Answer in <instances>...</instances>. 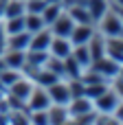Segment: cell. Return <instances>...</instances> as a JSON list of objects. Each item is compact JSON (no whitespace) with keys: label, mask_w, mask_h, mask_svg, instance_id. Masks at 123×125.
<instances>
[{"label":"cell","mask_w":123,"mask_h":125,"mask_svg":"<svg viewBox=\"0 0 123 125\" xmlns=\"http://www.w3.org/2000/svg\"><path fill=\"white\" fill-rule=\"evenodd\" d=\"M97 31L103 35V37H117V35H123V20H121V13L114 11L112 7L95 22Z\"/></svg>","instance_id":"obj_1"},{"label":"cell","mask_w":123,"mask_h":125,"mask_svg":"<svg viewBox=\"0 0 123 125\" xmlns=\"http://www.w3.org/2000/svg\"><path fill=\"white\" fill-rule=\"evenodd\" d=\"M119 99H121V97H119V94L108 86L99 97H95V99H92V105H95V110H97L99 114H112V110L117 108Z\"/></svg>","instance_id":"obj_2"},{"label":"cell","mask_w":123,"mask_h":125,"mask_svg":"<svg viewBox=\"0 0 123 125\" xmlns=\"http://www.w3.org/2000/svg\"><path fill=\"white\" fill-rule=\"evenodd\" d=\"M46 90H48L51 103L68 105V101L73 99V97H70V88H68V79H57V81H55V83H51Z\"/></svg>","instance_id":"obj_3"},{"label":"cell","mask_w":123,"mask_h":125,"mask_svg":"<svg viewBox=\"0 0 123 125\" xmlns=\"http://www.w3.org/2000/svg\"><path fill=\"white\" fill-rule=\"evenodd\" d=\"M90 66H92L99 75H103L108 81H112V79L119 75V70H121V64H119V62H114V59H112V57H108V55H103V57L95 59Z\"/></svg>","instance_id":"obj_4"},{"label":"cell","mask_w":123,"mask_h":125,"mask_svg":"<svg viewBox=\"0 0 123 125\" xmlns=\"http://www.w3.org/2000/svg\"><path fill=\"white\" fill-rule=\"evenodd\" d=\"M73 26H75V22H73V18L68 15V11L64 9L51 24H48V29H51V33L53 35H59V37H70V31H73Z\"/></svg>","instance_id":"obj_5"},{"label":"cell","mask_w":123,"mask_h":125,"mask_svg":"<svg viewBox=\"0 0 123 125\" xmlns=\"http://www.w3.org/2000/svg\"><path fill=\"white\" fill-rule=\"evenodd\" d=\"M48 105H51L48 90L42 88V86H35L33 92H31L29 99H26V110H48Z\"/></svg>","instance_id":"obj_6"},{"label":"cell","mask_w":123,"mask_h":125,"mask_svg":"<svg viewBox=\"0 0 123 125\" xmlns=\"http://www.w3.org/2000/svg\"><path fill=\"white\" fill-rule=\"evenodd\" d=\"M95 31H97V26H95L92 22H90V24H75L68 40H70L73 46H77V44H88V40L95 35Z\"/></svg>","instance_id":"obj_7"},{"label":"cell","mask_w":123,"mask_h":125,"mask_svg":"<svg viewBox=\"0 0 123 125\" xmlns=\"http://www.w3.org/2000/svg\"><path fill=\"white\" fill-rule=\"evenodd\" d=\"M51 40H53V33H51V29H48V26H44V29H40V31L31 33L29 48H33V51H48Z\"/></svg>","instance_id":"obj_8"},{"label":"cell","mask_w":123,"mask_h":125,"mask_svg":"<svg viewBox=\"0 0 123 125\" xmlns=\"http://www.w3.org/2000/svg\"><path fill=\"white\" fill-rule=\"evenodd\" d=\"M2 62L7 68H15V70H22L24 64H26V51H15V48H4L2 53Z\"/></svg>","instance_id":"obj_9"},{"label":"cell","mask_w":123,"mask_h":125,"mask_svg":"<svg viewBox=\"0 0 123 125\" xmlns=\"http://www.w3.org/2000/svg\"><path fill=\"white\" fill-rule=\"evenodd\" d=\"M70 51H73V44H70V40H68V37L53 35V40H51V46H48V53H51L53 57H59V59H64V57H68V55H70Z\"/></svg>","instance_id":"obj_10"},{"label":"cell","mask_w":123,"mask_h":125,"mask_svg":"<svg viewBox=\"0 0 123 125\" xmlns=\"http://www.w3.org/2000/svg\"><path fill=\"white\" fill-rule=\"evenodd\" d=\"M70 123V114L66 105L59 103H51L48 105V125H66Z\"/></svg>","instance_id":"obj_11"},{"label":"cell","mask_w":123,"mask_h":125,"mask_svg":"<svg viewBox=\"0 0 123 125\" xmlns=\"http://www.w3.org/2000/svg\"><path fill=\"white\" fill-rule=\"evenodd\" d=\"M64 9L68 11V15L73 18L75 24H90V22H92L90 13H88V9H86V4H77V2H73V4H66ZM92 24H95V22H92Z\"/></svg>","instance_id":"obj_12"},{"label":"cell","mask_w":123,"mask_h":125,"mask_svg":"<svg viewBox=\"0 0 123 125\" xmlns=\"http://www.w3.org/2000/svg\"><path fill=\"white\" fill-rule=\"evenodd\" d=\"M106 55L112 57L114 62H119L123 66V35L106 37Z\"/></svg>","instance_id":"obj_13"},{"label":"cell","mask_w":123,"mask_h":125,"mask_svg":"<svg viewBox=\"0 0 123 125\" xmlns=\"http://www.w3.org/2000/svg\"><path fill=\"white\" fill-rule=\"evenodd\" d=\"M29 42H31V33L29 31H20V33H13V35L4 37V46L7 48H15V51H26Z\"/></svg>","instance_id":"obj_14"},{"label":"cell","mask_w":123,"mask_h":125,"mask_svg":"<svg viewBox=\"0 0 123 125\" xmlns=\"http://www.w3.org/2000/svg\"><path fill=\"white\" fill-rule=\"evenodd\" d=\"M33 83L35 86H42V88H48L51 83H55L57 79H64V77H59V75H55L53 70H48L46 66H42V68H37L35 73H33Z\"/></svg>","instance_id":"obj_15"},{"label":"cell","mask_w":123,"mask_h":125,"mask_svg":"<svg viewBox=\"0 0 123 125\" xmlns=\"http://www.w3.org/2000/svg\"><path fill=\"white\" fill-rule=\"evenodd\" d=\"M88 51H90V57H92V62L106 55V37H103L99 31H95V35L88 40Z\"/></svg>","instance_id":"obj_16"},{"label":"cell","mask_w":123,"mask_h":125,"mask_svg":"<svg viewBox=\"0 0 123 125\" xmlns=\"http://www.w3.org/2000/svg\"><path fill=\"white\" fill-rule=\"evenodd\" d=\"M70 57L81 66V68H88L90 64H92V57H90V51H88V44H77V46H73V51H70Z\"/></svg>","instance_id":"obj_17"},{"label":"cell","mask_w":123,"mask_h":125,"mask_svg":"<svg viewBox=\"0 0 123 125\" xmlns=\"http://www.w3.org/2000/svg\"><path fill=\"white\" fill-rule=\"evenodd\" d=\"M48 59V51H33V48H26V64L29 68H42Z\"/></svg>","instance_id":"obj_18"},{"label":"cell","mask_w":123,"mask_h":125,"mask_svg":"<svg viewBox=\"0 0 123 125\" xmlns=\"http://www.w3.org/2000/svg\"><path fill=\"white\" fill-rule=\"evenodd\" d=\"M86 9H88L92 22H97V20L110 9V4H108V0H88V2H86Z\"/></svg>","instance_id":"obj_19"},{"label":"cell","mask_w":123,"mask_h":125,"mask_svg":"<svg viewBox=\"0 0 123 125\" xmlns=\"http://www.w3.org/2000/svg\"><path fill=\"white\" fill-rule=\"evenodd\" d=\"M2 24H4V35H13V33L26 31V29H24V15H15V18H2Z\"/></svg>","instance_id":"obj_20"},{"label":"cell","mask_w":123,"mask_h":125,"mask_svg":"<svg viewBox=\"0 0 123 125\" xmlns=\"http://www.w3.org/2000/svg\"><path fill=\"white\" fill-rule=\"evenodd\" d=\"M62 11H64V4H62V2H46V7L42 9V20H44V24L48 26Z\"/></svg>","instance_id":"obj_21"},{"label":"cell","mask_w":123,"mask_h":125,"mask_svg":"<svg viewBox=\"0 0 123 125\" xmlns=\"http://www.w3.org/2000/svg\"><path fill=\"white\" fill-rule=\"evenodd\" d=\"M44 20H42V13H24V29L29 33H35L40 29H44Z\"/></svg>","instance_id":"obj_22"},{"label":"cell","mask_w":123,"mask_h":125,"mask_svg":"<svg viewBox=\"0 0 123 125\" xmlns=\"http://www.w3.org/2000/svg\"><path fill=\"white\" fill-rule=\"evenodd\" d=\"M24 13H26L24 0H7V4H4V18H15V15H24Z\"/></svg>","instance_id":"obj_23"},{"label":"cell","mask_w":123,"mask_h":125,"mask_svg":"<svg viewBox=\"0 0 123 125\" xmlns=\"http://www.w3.org/2000/svg\"><path fill=\"white\" fill-rule=\"evenodd\" d=\"M29 123L48 125V110H29Z\"/></svg>","instance_id":"obj_24"},{"label":"cell","mask_w":123,"mask_h":125,"mask_svg":"<svg viewBox=\"0 0 123 125\" xmlns=\"http://www.w3.org/2000/svg\"><path fill=\"white\" fill-rule=\"evenodd\" d=\"M26 13H42V9L46 7V0H24Z\"/></svg>","instance_id":"obj_25"},{"label":"cell","mask_w":123,"mask_h":125,"mask_svg":"<svg viewBox=\"0 0 123 125\" xmlns=\"http://www.w3.org/2000/svg\"><path fill=\"white\" fill-rule=\"evenodd\" d=\"M112 119H114V123L123 125V99H119V103H117V108L112 110Z\"/></svg>","instance_id":"obj_26"},{"label":"cell","mask_w":123,"mask_h":125,"mask_svg":"<svg viewBox=\"0 0 123 125\" xmlns=\"http://www.w3.org/2000/svg\"><path fill=\"white\" fill-rule=\"evenodd\" d=\"M108 4H110L114 11H123V0H108Z\"/></svg>","instance_id":"obj_27"},{"label":"cell","mask_w":123,"mask_h":125,"mask_svg":"<svg viewBox=\"0 0 123 125\" xmlns=\"http://www.w3.org/2000/svg\"><path fill=\"white\" fill-rule=\"evenodd\" d=\"M4 4H7V0H0V20L4 18Z\"/></svg>","instance_id":"obj_28"},{"label":"cell","mask_w":123,"mask_h":125,"mask_svg":"<svg viewBox=\"0 0 123 125\" xmlns=\"http://www.w3.org/2000/svg\"><path fill=\"white\" fill-rule=\"evenodd\" d=\"M4 37H7V35H4V24H2V20H0V42H2Z\"/></svg>","instance_id":"obj_29"},{"label":"cell","mask_w":123,"mask_h":125,"mask_svg":"<svg viewBox=\"0 0 123 125\" xmlns=\"http://www.w3.org/2000/svg\"><path fill=\"white\" fill-rule=\"evenodd\" d=\"M4 48H7V46H4V40H2V42H0V55L4 53Z\"/></svg>","instance_id":"obj_30"},{"label":"cell","mask_w":123,"mask_h":125,"mask_svg":"<svg viewBox=\"0 0 123 125\" xmlns=\"http://www.w3.org/2000/svg\"><path fill=\"white\" fill-rule=\"evenodd\" d=\"M46 2H62V0H46ZM62 4H64V2H62Z\"/></svg>","instance_id":"obj_31"},{"label":"cell","mask_w":123,"mask_h":125,"mask_svg":"<svg viewBox=\"0 0 123 125\" xmlns=\"http://www.w3.org/2000/svg\"><path fill=\"white\" fill-rule=\"evenodd\" d=\"M119 13H121V20H123V11H119Z\"/></svg>","instance_id":"obj_32"}]
</instances>
